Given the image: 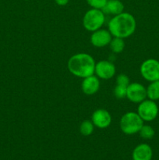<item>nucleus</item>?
<instances>
[{"mask_svg":"<svg viewBox=\"0 0 159 160\" xmlns=\"http://www.w3.org/2000/svg\"><path fill=\"white\" fill-rule=\"evenodd\" d=\"M109 32L112 37L126 38L135 32L137 22L132 14L123 12L115 15L109 20L108 24Z\"/></svg>","mask_w":159,"mask_h":160,"instance_id":"f257e3e1","label":"nucleus"},{"mask_svg":"<svg viewBox=\"0 0 159 160\" xmlns=\"http://www.w3.org/2000/svg\"><path fill=\"white\" fill-rule=\"evenodd\" d=\"M94 59L87 53H77L70 58L67 67L70 73L80 78L93 75L95 68Z\"/></svg>","mask_w":159,"mask_h":160,"instance_id":"f03ea898","label":"nucleus"},{"mask_svg":"<svg viewBox=\"0 0 159 160\" xmlns=\"http://www.w3.org/2000/svg\"><path fill=\"white\" fill-rule=\"evenodd\" d=\"M143 125V120L137 112H128L122 116L119 121L121 131L127 135L135 134L140 131Z\"/></svg>","mask_w":159,"mask_h":160,"instance_id":"7ed1b4c3","label":"nucleus"},{"mask_svg":"<svg viewBox=\"0 0 159 160\" xmlns=\"http://www.w3.org/2000/svg\"><path fill=\"white\" fill-rule=\"evenodd\" d=\"M105 21L104 13L101 9L91 8L86 12L83 18V26L87 31L94 32L101 28Z\"/></svg>","mask_w":159,"mask_h":160,"instance_id":"20e7f679","label":"nucleus"},{"mask_svg":"<svg viewBox=\"0 0 159 160\" xmlns=\"http://www.w3.org/2000/svg\"><path fill=\"white\" fill-rule=\"evenodd\" d=\"M137 112L143 122H151L157 118L158 115V106L155 101L146 98L139 103Z\"/></svg>","mask_w":159,"mask_h":160,"instance_id":"39448f33","label":"nucleus"},{"mask_svg":"<svg viewBox=\"0 0 159 160\" xmlns=\"http://www.w3.org/2000/svg\"><path fill=\"white\" fill-rule=\"evenodd\" d=\"M141 76L149 82L159 80V61L155 59H148L142 62L140 67Z\"/></svg>","mask_w":159,"mask_h":160,"instance_id":"423d86ee","label":"nucleus"},{"mask_svg":"<svg viewBox=\"0 0 159 160\" xmlns=\"http://www.w3.org/2000/svg\"><path fill=\"white\" fill-rule=\"evenodd\" d=\"M126 98L133 103H140L147 98V88L140 83H130L127 86Z\"/></svg>","mask_w":159,"mask_h":160,"instance_id":"0eeeda50","label":"nucleus"},{"mask_svg":"<svg viewBox=\"0 0 159 160\" xmlns=\"http://www.w3.org/2000/svg\"><path fill=\"white\" fill-rule=\"evenodd\" d=\"M116 72L115 65L108 60H101L95 64L94 73L100 79L109 80L113 78Z\"/></svg>","mask_w":159,"mask_h":160,"instance_id":"6e6552de","label":"nucleus"},{"mask_svg":"<svg viewBox=\"0 0 159 160\" xmlns=\"http://www.w3.org/2000/svg\"><path fill=\"white\" fill-rule=\"evenodd\" d=\"M91 121L96 128L104 129L108 128L112 123V116L106 109H98L92 114Z\"/></svg>","mask_w":159,"mask_h":160,"instance_id":"1a4fd4ad","label":"nucleus"},{"mask_svg":"<svg viewBox=\"0 0 159 160\" xmlns=\"http://www.w3.org/2000/svg\"><path fill=\"white\" fill-rule=\"evenodd\" d=\"M112 38V35L109 32L108 30L100 29L92 32L90 36V43L92 45L97 48H103L109 45L111 40Z\"/></svg>","mask_w":159,"mask_h":160,"instance_id":"9d476101","label":"nucleus"},{"mask_svg":"<svg viewBox=\"0 0 159 160\" xmlns=\"http://www.w3.org/2000/svg\"><path fill=\"white\" fill-rule=\"evenodd\" d=\"M100 88L99 78L95 75H90L83 78L81 89L85 95H92L98 92Z\"/></svg>","mask_w":159,"mask_h":160,"instance_id":"9b49d317","label":"nucleus"},{"mask_svg":"<svg viewBox=\"0 0 159 160\" xmlns=\"http://www.w3.org/2000/svg\"><path fill=\"white\" fill-rule=\"evenodd\" d=\"M153 151L149 145L142 143L135 147L132 153V160H151Z\"/></svg>","mask_w":159,"mask_h":160,"instance_id":"f8f14e48","label":"nucleus"},{"mask_svg":"<svg viewBox=\"0 0 159 160\" xmlns=\"http://www.w3.org/2000/svg\"><path fill=\"white\" fill-rule=\"evenodd\" d=\"M101 10L104 14L118 15L124 10V5L120 0H108L107 3Z\"/></svg>","mask_w":159,"mask_h":160,"instance_id":"ddd939ff","label":"nucleus"},{"mask_svg":"<svg viewBox=\"0 0 159 160\" xmlns=\"http://www.w3.org/2000/svg\"><path fill=\"white\" fill-rule=\"evenodd\" d=\"M147 98L153 101L159 99V80L151 82L147 88Z\"/></svg>","mask_w":159,"mask_h":160,"instance_id":"4468645a","label":"nucleus"},{"mask_svg":"<svg viewBox=\"0 0 159 160\" xmlns=\"http://www.w3.org/2000/svg\"><path fill=\"white\" fill-rule=\"evenodd\" d=\"M108 45L109 47H110V49L112 50V52L118 54V53L122 52L123 51V49H124V39L121 38L112 37V40H111Z\"/></svg>","mask_w":159,"mask_h":160,"instance_id":"2eb2a0df","label":"nucleus"},{"mask_svg":"<svg viewBox=\"0 0 159 160\" xmlns=\"http://www.w3.org/2000/svg\"><path fill=\"white\" fill-rule=\"evenodd\" d=\"M94 125L91 120H84L80 125V132L84 136H90L94 132Z\"/></svg>","mask_w":159,"mask_h":160,"instance_id":"dca6fc26","label":"nucleus"},{"mask_svg":"<svg viewBox=\"0 0 159 160\" xmlns=\"http://www.w3.org/2000/svg\"><path fill=\"white\" fill-rule=\"evenodd\" d=\"M139 134L140 136L143 139H151L153 138V137L154 136V130L150 125H144L143 124L142 126V128H140V131H139Z\"/></svg>","mask_w":159,"mask_h":160,"instance_id":"f3484780","label":"nucleus"},{"mask_svg":"<svg viewBox=\"0 0 159 160\" xmlns=\"http://www.w3.org/2000/svg\"><path fill=\"white\" fill-rule=\"evenodd\" d=\"M126 91H127V87L116 84L114 88V95L117 99H123L126 98Z\"/></svg>","mask_w":159,"mask_h":160,"instance_id":"a211bd4d","label":"nucleus"},{"mask_svg":"<svg viewBox=\"0 0 159 160\" xmlns=\"http://www.w3.org/2000/svg\"><path fill=\"white\" fill-rule=\"evenodd\" d=\"M108 0H87L89 6L93 9H102L107 3Z\"/></svg>","mask_w":159,"mask_h":160,"instance_id":"6ab92c4d","label":"nucleus"},{"mask_svg":"<svg viewBox=\"0 0 159 160\" xmlns=\"http://www.w3.org/2000/svg\"><path fill=\"white\" fill-rule=\"evenodd\" d=\"M129 84H130L129 83V78L126 74H125V73H120V74H118L117 76L116 84L127 87Z\"/></svg>","mask_w":159,"mask_h":160,"instance_id":"aec40b11","label":"nucleus"},{"mask_svg":"<svg viewBox=\"0 0 159 160\" xmlns=\"http://www.w3.org/2000/svg\"><path fill=\"white\" fill-rule=\"evenodd\" d=\"M69 1H70V0H55L56 4H57L58 6H65V5H67L68 4Z\"/></svg>","mask_w":159,"mask_h":160,"instance_id":"412c9836","label":"nucleus"}]
</instances>
